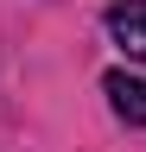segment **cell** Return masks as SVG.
<instances>
[{"instance_id":"cell-1","label":"cell","mask_w":146,"mask_h":152,"mask_svg":"<svg viewBox=\"0 0 146 152\" xmlns=\"http://www.w3.org/2000/svg\"><path fill=\"white\" fill-rule=\"evenodd\" d=\"M102 95H108V114L121 127H146V70H134V64L102 70Z\"/></svg>"},{"instance_id":"cell-2","label":"cell","mask_w":146,"mask_h":152,"mask_svg":"<svg viewBox=\"0 0 146 152\" xmlns=\"http://www.w3.org/2000/svg\"><path fill=\"white\" fill-rule=\"evenodd\" d=\"M102 32L127 64H146V0H114L102 13Z\"/></svg>"}]
</instances>
